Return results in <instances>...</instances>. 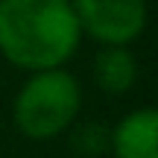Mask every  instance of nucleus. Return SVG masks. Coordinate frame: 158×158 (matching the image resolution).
Wrapping results in <instances>:
<instances>
[{
  "label": "nucleus",
  "mask_w": 158,
  "mask_h": 158,
  "mask_svg": "<svg viewBox=\"0 0 158 158\" xmlns=\"http://www.w3.org/2000/svg\"><path fill=\"white\" fill-rule=\"evenodd\" d=\"M82 44L70 0H0V56L18 70L64 68Z\"/></svg>",
  "instance_id": "f257e3e1"
},
{
  "label": "nucleus",
  "mask_w": 158,
  "mask_h": 158,
  "mask_svg": "<svg viewBox=\"0 0 158 158\" xmlns=\"http://www.w3.org/2000/svg\"><path fill=\"white\" fill-rule=\"evenodd\" d=\"M82 111V85L68 68L38 70L23 79L12 100V123L27 141L64 135Z\"/></svg>",
  "instance_id": "f03ea898"
},
{
  "label": "nucleus",
  "mask_w": 158,
  "mask_h": 158,
  "mask_svg": "<svg viewBox=\"0 0 158 158\" xmlns=\"http://www.w3.org/2000/svg\"><path fill=\"white\" fill-rule=\"evenodd\" d=\"M82 38L100 47H132L149 23L147 0H70Z\"/></svg>",
  "instance_id": "7ed1b4c3"
},
{
  "label": "nucleus",
  "mask_w": 158,
  "mask_h": 158,
  "mask_svg": "<svg viewBox=\"0 0 158 158\" xmlns=\"http://www.w3.org/2000/svg\"><path fill=\"white\" fill-rule=\"evenodd\" d=\"M108 152L114 158H158V111L152 106L126 111L111 126Z\"/></svg>",
  "instance_id": "20e7f679"
},
{
  "label": "nucleus",
  "mask_w": 158,
  "mask_h": 158,
  "mask_svg": "<svg viewBox=\"0 0 158 158\" xmlns=\"http://www.w3.org/2000/svg\"><path fill=\"white\" fill-rule=\"evenodd\" d=\"M138 56L132 47H100L91 64L94 85L106 97H126L138 85Z\"/></svg>",
  "instance_id": "39448f33"
},
{
  "label": "nucleus",
  "mask_w": 158,
  "mask_h": 158,
  "mask_svg": "<svg viewBox=\"0 0 158 158\" xmlns=\"http://www.w3.org/2000/svg\"><path fill=\"white\" fill-rule=\"evenodd\" d=\"M70 147L76 155L82 158H100L108 152V143H111V126L100 123V120H88V123H73L70 126Z\"/></svg>",
  "instance_id": "423d86ee"
}]
</instances>
